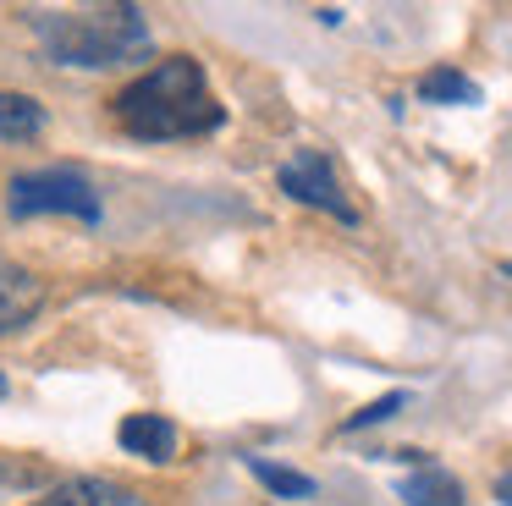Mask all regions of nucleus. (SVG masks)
I'll use <instances>...</instances> for the list:
<instances>
[{
  "label": "nucleus",
  "instance_id": "1",
  "mask_svg": "<svg viewBox=\"0 0 512 506\" xmlns=\"http://www.w3.org/2000/svg\"><path fill=\"white\" fill-rule=\"evenodd\" d=\"M111 116L122 132H133L144 143H177V138H210L226 121V105L215 99L210 77L193 55H171L111 99Z\"/></svg>",
  "mask_w": 512,
  "mask_h": 506
},
{
  "label": "nucleus",
  "instance_id": "2",
  "mask_svg": "<svg viewBox=\"0 0 512 506\" xmlns=\"http://www.w3.org/2000/svg\"><path fill=\"white\" fill-rule=\"evenodd\" d=\"M39 44L61 66H122L149 50V22L138 6H89V11H39Z\"/></svg>",
  "mask_w": 512,
  "mask_h": 506
},
{
  "label": "nucleus",
  "instance_id": "3",
  "mask_svg": "<svg viewBox=\"0 0 512 506\" xmlns=\"http://www.w3.org/2000/svg\"><path fill=\"white\" fill-rule=\"evenodd\" d=\"M6 209L17 220L34 215H72V220H100V198H94L89 176L72 165H45V171H23L6 187Z\"/></svg>",
  "mask_w": 512,
  "mask_h": 506
},
{
  "label": "nucleus",
  "instance_id": "4",
  "mask_svg": "<svg viewBox=\"0 0 512 506\" xmlns=\"http://www.w3.org/2000/svg\"><path fill=\"white\" fill-rule=\"evenodd\" d=\"M276 182H281V193H287V198H298V204H309V209H325V215L342 220V226H353V220H358V204L347 198V187L336 182L331 160H325L320 149L292 154V160L276 171Z\"/></svg>",
  "mask_w": 512,
  "mask_h": 506
},
{
  "label": "nucleus",
  "instance_id": "5",
  "mask_svg": "<svg viewBox=\"0 0 512 506\" xmlns=\"http://www.w3.org/2000/svg\"><path fill=\"white\" fill-rule=\"evenodd\" d=\"M39 303H45V286H39V275L23 270L17 259H0V336L23 330L28 319L39 314Z\"/></svg>",
  "mask_w": 512,
  "mask_h": 506
},
{
  "label": "nucleus",
  "instance_id": "6",
  "mask_svg": "<svg viewBox=\"0 0 512 506\" xmlns=\"http://www.w3.org/2000/svg\"><path fill=\"white\" fill-rule=\"evenodd\" d=\"M28 506H149L138 490H127V484H116V479H94V473H78V479H61V484H50L39 501H28Z\"/></svg>",
  "mask_w": 512,
  "mask_h": 506
},
{
  "label": "nucleus",
  "instance_id": "7",
  "mask_svg": "<svg viewBox=\"0 0 512 506\" xmlns=\"http://www.w3.org/2000/svg\"><path fill=\"white\" fill-rule=\"evenodd\" d=\"M116 440H122L133 457H144V462H171L177 446H182L177 424H171L166 413H127L122 429H116Z\"/></svg>",
  "mask_w": 512,
  "mask_h": 506
},
{
  "label": "nucleus",
  "instance_id": "8",
  "mask_svg": "<svg viewBox=\"0 0 512 506\" xmlns=\"http://www.w3.org/2000/svg\"><path fill=\"white\" fill-rule=\"evenodd\" d=\"M397 495H402L408 506H463V484H457L446 468H435V462L413 468L408 479L397 484Z\"/></svg>",
  "mask_w": 512,
  "mask_h": 506
},
{
  "label": "nucleus",
  "instance_id": "9",
  "mask_svg": "<svg viewBox=\"0 0 512 506\" xmlns=\"http://www.w3.org/2000/svg\"><path fill=\"white\" fill-rule=\"evenodd\" d=\"M45 105L28 94H12V88H0V138L6 143H34L45 132Z\"/></svg>",
  "mask_w": 512,
  "mask_h": 506
},
{
  "label": "nucleus",
  "instance_id": "10",
  "mask_svg": "<svg viewBox=\"0 0 512 506\" xmlns=\"http://www.w3.org/2000/svg\"><path fill=\"white\" fill-rule=\"evenodd\" d=\"M419 99H430V105H479V83L452 72V66H435V72L419 77Z\"/></svg>",
  "mask_w": 512,
  "mask_h": 506
},
{
  "label": "nucleus",
  "instance_id": "11",
  "mask_svg": "<svg viewBox=\"0 0 512 506\" xmlns=\"http://www.w3.org/2000/svg\"><path fill=\"white\" fill-rule=\"evenodd\" d=\"M248 473H254L265 490H276V495H292V501H303V495H314V479L309 473H298V468H281V462H270V457H248Z\"/></svg>",
  "mask_w": 512,
  "mask_h": 506
},
{
  "label": "nucleus",
  "instance_id": "12",
  "mask_svg": "<svg viewBox=\"0 0 512 506\" xmlns=\"http://www.w3.org/2000/svg\"><path fill=\"white\" fill-rule=\"evenodd\" d=\"M50 484L45 462H17V457H0V495H17V490H39Z\"/></svg>",
  "mask_w": 512,
  "mask_h": 506
},
{
  "label": "nucleus",
  "instance_id": "13",
  "mask_svg": "<svg viewBox=\"0 0 512 506\" xmlns=\"http://www.w3.org/2000/svg\"><path fill=\"white\" fill-rule=\"evenodd\" d=\"M402 407H408V391H391V396H380V402H369V407H358L353 418H347V435H358V429H369V424H386V418H397Z\"/></svg>",
  "mask_w": 512,
  "mask_h": 506
},
{
  "label": "nucleus",
  "instance_id": "14",
  "mask_svg": "<svg viewBox=\"0 0 512 506\" xmlns=\"http://www.w3.org/2000/svg\"><path fill=\"white\" fill-rule=\"evenodd\" d=\"M496 501L512 506V473H501V479H496Z\"/></svg>",
  "mask_w": 512,
  "mask_h": 506
},
{
  "label": "nucleus",
  "instance_id": "15",
  "mask_svg": "<svg viewBox=\"0 0 512 506\" xmlns=\"http://www.w3.org/2000/svg\"><path fill=\"white\" fill-rule=\"evenodd\" d=\"M6 391H12V385H6V374H0V402H6Z\"/></svg>",
  "mask_w": 512,
  "mask_h": 506
}]
</instances>
